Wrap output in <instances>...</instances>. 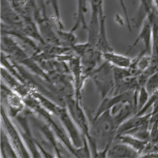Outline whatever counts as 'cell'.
I'll return each instance as SVG.
<instances>
[{"label":"cell","mask_w":158,"mask_h":158,"mask_svg":"<svg viewBox=\"0 0 158 158\" xmlns=\"http://www.w3.org/2000/svg\"><path fill=\"white\" fill-rule=\"evenodd\" d=\"M90 135L93 143L98 149V153L104 149H109L117 134V126L108 110L96 119L90 121Z\"/></svg>","instance_id":"6da1fadb"},{"label":"cell","mask_w":158,"mask_h":158,"mask_svg":"<svg viewBox=\"0 0 158 158\" xmlns=\"http://www.w3.org/2000/svg\"><path fill=\"white\" fill-rule=\"evenodd\" d=\"M23 99L26 106L40 116V118L45 121L54 131L56 136L61 140V143L67 147L70 152L76 157V148L73 145L64 127L58 124L52 118V113L44 108L39 101L31 94Z\"/></svg>","instance_id":"7a4b0ae2"},{"label":"cell","mask_w":158,"mask_h":158,"mask_svg":"<svg viewBox=\"0 0 158 158\" xmlns=\"http://www.w3.org/2000/svg\"><path fill=\"white\" fill-rule=\"evenodd\" d=\"M80 99L69 98L66 99L67 109L71 117L75 122L76 125L81 131L83 136H85L87 139L88 142L90 146L92 153V157H96L98 155V149L93 143L92 139L90 135V127L89 121L86 118V114L81 108Z\"/></svg>","instance_id":"3957f363"},{"label":"cell","mask_w":158,"mask_h":158,"mask_svg":"<svg viewBox=\"0 0 158 158\" xmlns=\"http://www.w3.org/2000/svg\"><path fill=\"white\" fill-rule=\"evenodd\" d=\"M90 77L104 99L110 95L115 89V79L113 74V65L108 61L92 72Z\"/></svg>","instance_id":"277c9868"},{"label":"cell","mask_w":158,"mask_h":158,"mask_svg":"<svg viewBox=\"0 0 158 158\" xmlns=\"http://www.w3.org/2000/svg\"><path fill=\"white\" fill-rule=\"evenodd\" d=\"M1 117L2 127L5 129L17 155L19 157H31V155L24 142L18 127L14 124L11 117L8 115L2 104L1 106Z\"/></svg>","instance_id":"5b68a950"},{"label":"cell","mask_w":158,"mask_h":158,"mask_svg":"<svg viewBox=\"0 0 158 158\" xmlns=\"http://www.w3.org/2000/svg\"><path fill=\"white\" fill-rule=\"evenodd\" d=\"M54 114L62 123L74 147L76 148L82 147L84 145L83 136L69 114L68 110L60 105Z\"/></svg>","instance_id":"8992f818"},{"label":"cell","mask_w":158,"mask_h":158,"mask_svg":"<svg viewBox=\"0 0 158 158\" xmlns=\"http://www.w3.org/2000/svg\"><path fill=\"white\" fill-rule=\"evenodd\" d=\"M92 8V16L89 24L88 25L89 30V42L90 44L96 46L98 42L100 18L104 15V0H90Z\"/></svg>","instance_id":"52a82bcc"},{"label":"cell","mask_w":158,"mask_h":158,"mask_svg":"<svg viewBox=\"0 0 158 158\" xmlns=\"http://www.w3.org/2000/svg\"><path fill=\"white\" fill-rule=\"evenodd\" d=\"M2 25L12 29L21 30L24 23V18L14 10L8 0L1 2Z\"/></svg>","instance_id":"ba28073f"},{"label":"cell","mask_w":158,"mask_h":158,"mask_svg":"<svg viewBox=\"0 0 158 158\" xmlns=\"http://www.w3.org/2000/svg\"><path fill=\"white\" fill-rule=\"evenodd\" d=\"M1 90L2 98H3L9 106V115L11 117H16L26 106L23 98L6 85H3L2 83Z\"/></svg>","instance_id":"9c48e42d"},{"label":"cell","mask_w":158,"mask_h":158,"mask_svg":"<svg viewBox=\"0 0 158 158\" xmlns=\"http://www.w3.org/2000/svg\"><path fill=\"white\" fill-rule=\"evenodd\" d=\"M13 37V36L7 34L2 36L1 49L2 52L8 55L12 60L21 62L23 60L28 58V56L25 51L19 46L18 43L15 41Z\"/></svg>","instance_id":"30bf717a"},{"label":"cell","mask_w":158,"mask_h":158,"mask_svg":"<svg viewBox=\"0 0 158 158\" xmlns=\"http://www.w3.org/2000/svg\"><path fill=\"white\" fill-rule=\"evenodd\" d=\"M20 115H17V120L18 121L19 124L22 127V130L17 126L19 132L21 135V136L24 140V142L29 150L31 157H42V155L40 154V151L38 147V142L35 141L32 135L30 129V127L28 125V122L26 117H19Z\"/></svg>","instance_id":"8fae6325"},{"label":"cell","mask_w":158,"mask_h":158,"mask_svg":"<svg viewBox=\"0 0 158 158\" xmlns=\"http://www.w3.org/2000/svg\"><path fill=\"white\" fill-rule=\"evenodd\" d=\"M152 23L151 19L148 16L145 18L143 23V26L141 31H140L138 36L135 41L131 45L127 52V54L132 50L140 41H143L145 45V52L151 53L152 49Z\"/></svg>","instance_id":"7c38bea8"},{"label":"cell","mask_w":158,"mask_h":158,"mask_svg":"<svg viewBox=\"0 0 158 158\" xmlns=\"http://www.w3.org/2000/svg\"><path fill=\"white\" fill-rule=\"evenodd\" d=\"M151 116L152 113H149L147 115H135V116H132L126 120L124 122H123L118 127L116 136L122 134H126L129 133V131L142 126L145 123L150 121Z\"/></svg>","instance_id":"4fadbf2b"},{"label":"cell","mask_w":158,"mask_h":158,"mask_svg":"<svg viewBox=\"0 0 158 158\" xmlns=\"http://www.w3.org/2000/svg\"><path fill=\"white\" fill-rule=\"evenodd\" d=\"M152 23V39L151 49V65L155 67L158 64V10L156 7L147 15Z\"/></svg>","instance_id":"5bb4252c"},{"label":"cell","mask_w":158,"mask_h":158,"mask_svg":"<svg viewBox=\"0 0 158 158\" xmlns=\"http://www.w3.org/2000/svg\"><path fill=\"white\" fill-rule=\"evenodd\" d=\"M139 153L130 146L121 142L111 144L107 152V157H138Z\"/></svg>","instance_id":"9a60e30c"},{"label":"cell","mask_w":158,"mask_h":158,"mask_svg":"<svg viewBox=\"0 0 158 158\" xmlns=\"http://www.w3.org/2000/svg\"><path fill=\"white\" fill-rule=\"evenodd\" d=\"M14 10L18 13L24 19H33L35 10L31 2L29 0H8Z\"/></svg>","instance_id":"2e32d148"},{"label":"cell","mask_w":158,"mask_h":158,"mask_svg":"<svg viewBox=\"0 0 158 158\" xmlns=\"http://www.w3.org/2000/svg\"><path fill=\"white\" fill-rule=\"evenodd\" d=\"M115 139L118 142L125 143L133 148L139 154H141L147 148L148 141L139 139L133 135L129 134H122L115 136Z\"/></svg>","instance_id":"e0dca14e"},{"label":"cell","mask_w":158,"mask_h":158,"mask_svg":"<svg viewBox=\"0 0 158 158\" xmlns=\"http://www.w3.org/2000/svg\"><path fill=\"white\" fill-rule=\"evenodd\" d=\"M102 58L112 65L120 68H129L133 64V60L125 55L115 53L113 51L102 53Z\"/></svg>","instance_id":"ac0fdd59"},{"label":"cell","mask_w":158,"mask_h":158,"mask_svg":"<svg viewBox=\"0 0 158 158\" xmlns=\"http://www.w3.org/2000/svg\"><path fill=\"white\" fill-rule=\"evenodd\" d=\"M89 0H77V14L75 23L71 31L74 32L81 26L83 30H88L85 16L88 11L87 4Z\"/></svg>","instance_id":"d6986e66"},{"label":"cell","mask_w":158,"mask_h":158,"mask_svg":"<svg viewBox=\"0 0 158 158\" xmlns=\"http://www.w3.org/2000/svg\"><path fill=\"white\" fill-rule=\"evenodd\" d=\"M1 152L3 157H19L5 129L1 128Z\"/></svg>","instance_id":"ffe728a7"},{"label":"cell","mask_w":158,"mask_h":158,"mask_svg":"<svg viewBox=\"0 0 158 158\" xmlns=\"http://www.w3.org/2000/svg\"><path fill=\"white\" fill-rule=\"evenodd\" d=\"M38 126H39V128L43 135H44L45 138L47 139L48 141L49 142L51 145L54 148L55 151L56 152L57 156L58 157H61L60 154V152L59 150V148L58 147V143L56 142V134L52 129L49 127V126L46 124L45 122H43L42 121L39 120L38 121Z\"/></svg>","instance_id":"44dd1931"},{"label":"cell","mask_w":158,"mask_h":158,"mask_svg":"<svg viewBox=\"0 0 158 158\" xmlns=\"http://www.w3.org/2000/svg\"><path fill=\"white\" fill-rule=\"evenodd\" d=\"M57 35L61 46L72 48L77 44V38L72 31H63L60 30L57 31Z\"/></svg>","instance_id":"7402d4cb"},{"label":"cell","mask_w":158,"mask_h":158,"mask_svg":"<svg viewBox=\"0 0 158 158\" xmlns=\"http://www.w3.org/2000/svg\"><path fill=\"white\" fill-rule=\"evenodd\" d=\"M150 94L147 92L144 86L140 87L137 100V113L142 111L147 104Z\"/></svg>","instance_id":"603a6c76"},{"label":"cell","mask_w":158,"mask_h":158,"mask_svg":"<svg viewBox=\"0 0 158 158\" xmlns=\"http://www.w3.org/2000/svg\"><path fill=\"white\" fill-rule=\"evenodd\" d=\"M145 87L150 95L155 93L158 89V70L149 76L145 83Z\"/></svg>","instance_id":"cb8c5ba5"},{"label":"cell","mask_w":158,"mask_h":158,"mask_svg":"<svg viewBox=\"0 0 158 158\" xmlns=\"http://www.w3.org/2000/svg\"><path fill=\"white\" fill-rule=\"evenodd\" d=\"M51 3H52V8H53V11H54L57 25L58 26V28H60V30H64V25H63V23H62V21H61V19L58 0H51Z\"/></svg>","instance_id":"d4e9b609"},{"label":"cell","mask_w":158,"mask_h":158,"mask_svg":"<svg viewBox=\"0 0 158 158\" xmlns=\"http://www.w3.org/2000/svg\"><path fill=\"white\" fill-rule=\"evenodd\" d=\"M151 142L155 143L158 142V119L156 120L150 131Z\"/></svg>","instance_id":"484cf974"},{"label":"cell","mask_w":158,"mask_h":158,"mask_svg":"<svg viewBox=\"0 0 158 158\" xmlns=\"http://www.w3.org/2000/svg\"><path fill=\"white\" fill-rule=\"evenodd\" d=\"M118 3L122 8V10L124 12L125 18L126 19L127 21V28L129 29V30L130 31H132V28H131V23H130V21H129V15H128V12H127V6L126 5V3L124 2V0H118Z\"/></svg>","instance_id":"4316f807"},{"label":"cell","mask_w":158,"mask_h":158,"mask_svg":"<svg viewBox=\"0 0 158 158\" xmlns=\"http://www.w3.org/2000/svg\"><path fill=\"white\" fill-rule=\"evenodd\" d=\"M154 5L157 8V10H158V0H154Z\"/></svg>","instance_id":"83f0119b"}]
</instances>
